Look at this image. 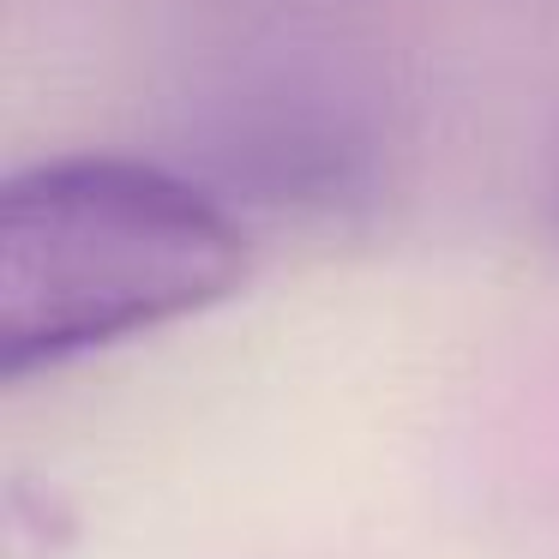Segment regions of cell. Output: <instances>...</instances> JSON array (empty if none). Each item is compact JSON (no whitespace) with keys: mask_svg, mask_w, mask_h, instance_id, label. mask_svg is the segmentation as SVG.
I'll return each instance as SVG.
<instances>
[{"mask_svg":"<svg viewBox=\"0 0 559 559\" xmlns=\"http://www.w3.org/2000/svg\"><path fill=\"white\" fill-rule=\"evenodd\" d=\"M235 205L151 157H49L0 187V379L55 373L241 295Z\"/></svg>","mask_w":559,"mask_h":559,"instance_id":"1","label":"cell"},{"mask_svg":"<svg viewBox=\"0 0 559 559\" xmlns=\"http://www.w3.org/2000/svg\"><path fill=\"white\" fill-rule=\"evenodd\" d=\"M211 187L235 205L247 193L271 211H337L367 205L379 187V127L349 85L319 73L271 79L259 97L223 103Z\"/></svg>","mask_w":559,"mask_h":559,"instance_id":"2","label":"cell"},{"mask_svg":"<svg viewBox=\"0 0 559 559\" xmlns=\"http://www.w3.org/2000/svg\"><path fill=\"white\" fill-rule=\"evenodd\" d=\"M554 211H559V181H554Z\"/></svg>","mask_w":559,"mask_h":559,"instance_id":"3","label":"cell"}]
</instances>
